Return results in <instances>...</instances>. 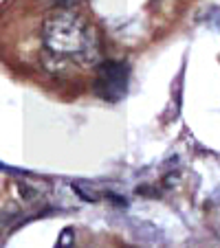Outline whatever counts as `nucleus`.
<instances>
[{"mask_svg":"<svg viewBox=\"0 0 220 248\" xmlns=\"http://www.w3.org/2000/svg\"><path fill=\"white\" fill-rule=\"evenodd\" d=\"M44 66L53 75H68L73 68H88L99 60V35L88 20L70 7H57L42 27Z\"/></svg>","mask_w":220,"mask_h":248,"instance_id":"1","label":"nucleus"},{"mask_svg":"<svg viewBox=\"0 0 220 248\" xmlns=\"http://www.w3.org/2000/svg\"><path fill=\"white\" fill-rule=\"evenodd\" d=\"M128 75H130L128 66L119 64V62H103V64H99V68H97L95 93H97L102 99H106V101L117 103L119 99L126 94Z\"/></svg>","mask_w":220,"mask_h":248,"instance_id":"2","label":"nucleus"},{"mask_svg":"<svg viewBox=\"0 0 220 248\" xmlns=\"http://www.w3.org/2000/svg\"><path fill=\"white\" fill-rule=\"evenodd\" d=\"M55 7H75L80 0H51Z\"/></svg>","mask_w":220,"mask_h":248,"instance_id":"3","label":"nucleus"}]
</instances>
